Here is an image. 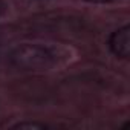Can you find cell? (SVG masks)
Returning a JSON list of instances; mask_svg holds the SVG:
<instances>
[{
    "mask_svg": "<svg viewBox=\"0 0 130 130\" xmlns=\"http://www.w3.org/2000/svg\"><path fill=\"white\" fill-rule=\"evenodd\" d=\"M6 8H8V6H6V3L3 2V0H0V17H2V15L6 12Z\"/></svg>",
    "mask_w": 130,
    "mask_h": 130,
    "instance_id": "cell-4",
    "label": "cell"
},
{
    "mask_svg": "<svg viewBox=\"0 0 130 130\" xmlns=\"http://www.w3.org/2000/svg\"><path fill=\"white\" fill-rule=\"evenodd\" d=\"M14 128H46V124H43V122H29V121H25V122L15 124Z\"/></svg>",
    "mask_w": 130,
    "mask_h": 130,
    "instance_id": "cell-3",
    "label": "cell"
},
{
    "mask_svg": "<svg viewBox=\"0 0 130 130\" xmlns=\"http://www.w3.org/2000/svg\"><path fill=\"white\" fill-rule=\"evenodd\" d=\"M9 61L20 71H47L54 66V55L44 46L23 43L12 49Z\"/></svg>",
    "mask_w": 130,
    "mask_h": 130,
    "instance_id": "cell-1",
    "label": "cell"
},
{
    "mask_svg": "<svg viewBox=\"0 0 130 130\" xmlns=\"http://www.w3.org/2000/svg\"><path fill=\"white\" fill-rule=\"evenodd\" d=\"M86 2H89V3H109L112 0H86Z\"/></svg>",
    "mask_w": 130,
    "mask_h": 130,
    "instance_id": "cell-5",
    "label": "cell"
},
{
    "mask_svg": "<svg viewBox=\"0 0 130 130\" xmlns=\"http://www.w3.org/2000/svg\"><path fill=\"white\" fill-rule=\"evenodd\" d=\"M109 49L115 57L128 60L130 57V28L128 25H124L110 34Z\"/></svg>",
    "mask_w": 130,
    "mask_h": 130,
    "instance_id": "cell-2",
    "label": "cell"
}]
</instances>
